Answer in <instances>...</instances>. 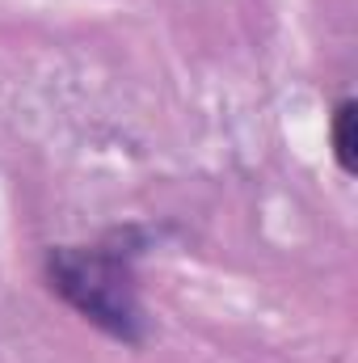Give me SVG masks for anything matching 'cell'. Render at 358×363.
<instances>
[{
	"label": "cell",
	"instance_id": "7a4b0ae2",
	"mask_svg": "<svg viewBox=\"0 0 358 363\" xmlns=\"http://www.w3.org/2000/svg\"><path fill=\"white\" fill-rule=\"evenodd\" d=\"M329 135H333V157H337L342 174L350 178L358 169V101L354 97H342V101H337Z\"/></svg>",
	"mask_w": 358,
	"mask_h": 363
},
{
	"label": "cell",
	"instance_id": "6da1fadb",
	"mask_svg": "<svg viewBox=\"0 0 358 363\" xmlns=\"http://www.w3.org/2000/svg\"><path fill=\"white\" fill-rule=\"evenodd\" d=\"M144 228H114L93 245H55L47 254L51 291L76 308L101 334L139 347L148 334V317L139 304L135 262L144 254Z\"/></svg>",
	"mask_w": 358,
	"mask_h": 363
}]
</instances>
